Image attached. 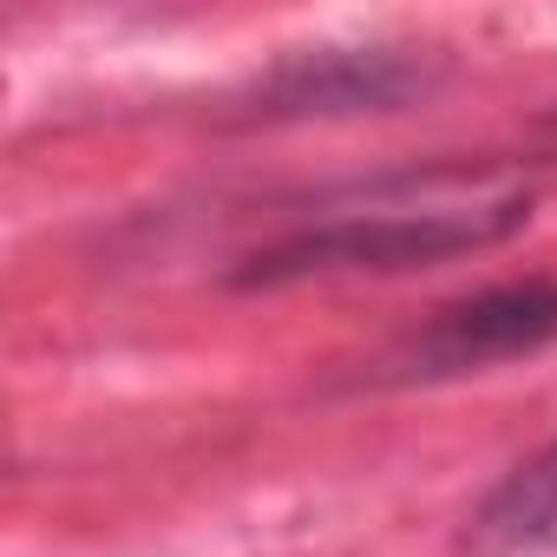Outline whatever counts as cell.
Segmentation results:
<instances>
[{
  "label": "cell",
  "instance_id": "cell-1",
  "mask_svg": "<svg viewBox=\"0 0 557 557\" xmlns=\"http://www.w3.org/2000/svg\"><path fill=\"white\" fill-rule=\"evenodd\" d=\"M537 210V184L518 164H407L361 184H342L315 203V216L289 223L230 262V289H296L322 275H407L453 256H479L511 243Z\"/></svg>",
  "mask_w": 557,
  "mask_h": 557
},
{
  "label": "cell",
  "instance_id": "cell-2",
  "mask_svg": "<svg viewBox=\"0 0 557 557\" xmlns=\"http://www.w3.org/2000/svg\"><path fill=\"white\" fill-rule=\"evenodd\" d=\"M446 86L433 47H302L275 60L230 112V125H335L413 112Z\"/></svg>",
  "mask_w": 557,
  "mask_h": 557
},
{
  "label": "cell",
  "instance_id": "cell-3",
  "mask_svg": "<svg viewBox=\"0 0 557 557\" xmlns=\"http://www.w3.org/2000/svg\"><path fill=\"white\" fill-rule=\"evenodd\" d=\"M544 348H557V275H511V283H485L472 296L440 302L368 368V381L440 387V381H466V374H485Z\"/></svg>",
  "mask_w": 557,
  "mask_h": 557
},
{
  "label": "cell",
  "instance_id": "cell-4",
  "mask_svg": "<svg viewBox=\"0 0 557 557\" xmlns=\"http://www.w3.org/2000/svg\"><path fill=\"white\" fill-rule=\"evenodd\" d=\"M472 557H550L557 550V440L518 459L466 518Z\"/></svg>",
  "mask_w": 557,
  "mask_h": 557
},
{
  "label": "cell",
  "instance_id": "cell-5",
  "mask_svg": "<svg viewBox=\"0 0 557 557\" xmlns=\"http://www.w3.org/2000/svg\"><path fill=\"white\" fill-rule=\"evenodd\" d=\"M537 132H544V138H550V145H557V106H550V112H544V119H537Z\"/></svg>",
  "mask_w": 557,
  "mask_h": 557
}]
</instances>
